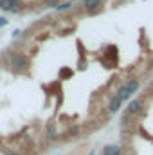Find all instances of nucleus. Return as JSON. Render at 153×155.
Returning a JSON list of instances; mask_svg holds the SVG:
<instances>
[{
    "mask_svg": "<svg viewBox=\"0 0 153 155\" xmlns=\"http://www.w3.org/2000/svg\"><path fill=\"white\" fill-rule=\"evenodd\" d=\"M88 155H96V152H94V150H92V152H90V153H88Z\"/></svg>",
    "mask_w": 153,
    "mask_h": 155,
    "instance_id": "nucleus-14",
    "label": "nucleus"
},
{
    "mask_svg": "<svg viewBox=\"0 0 153 155\" xmlns=\"http://www.w3.org/2000/svg\"><path fill=\"white\" fill-rule=\"evenodd\" d=\"M72 7V2H60V5L56 7L58 11H67V9H70Z\"/></svg>",
    "mask_w": 153,
    "mask_h": 155,
    "instance_id": "nucleus-8",
    "label": "nucleus"
},
{
    "mask_svg": "<svg viewBox=\"0 0 153 155\" xmlns=\"http://www.w3.org/2000/svg\"><path fill=\"white\" fill-rule=\"evenodd\" d=\"M7 24H9V20H7V18H4V16H0V27H5Z\"/></svg>",
    "mask_w": 153,
    "mask_h": 155,
    "instance_id": "nucleus-11",
    "label": "nucleus"
},
{
    "mask_svg": "<svg viewBox=\"0 0 153 155\" xmlns=\"http://www.w3.org/2000/svg\"><path fill=\"white\" fill-rule=\"evenodd\" d=\"M137 90H139V79H137V78H130V79H126V81L122 83V87L117 90V96H119L122 101H128Z\"/></svg>",
    "mask_w": 153,
    "mask_h": 155,
    "instance_id": "nucleus-1",
    "label": "nucleus"
},
{
    "mask_svg": "<svg viewBox=\"0 0 153 155\" xmlns=\"http://www.w3.org/2000/svg\"><path fill=\"white\" fill-rule=\"evenodd\" d=\"M83 7H85V11L94 15L101 9V0H83Z\"/></svg>",
    "mask_w": 153,
    "mask_h": 155,
    "instance_id": "nucleus-6",
    "label": "nucleus"
},
{
    "mask_svg": "<svg viewBox=\"0 0 153 155\" xmlns=\"http://www.w3.org/2000/svg\"><path fill=\"white\" fill-rule=\"evenodd\" d=\"M5 155H20V153H16V152H11V150H9V152H5Z\"/></svg>",
    "mask_w": 153,
    "mask_h": 155,
    "instance_id": "nucleus-13",
    "label": "nucleus"
},
{
    "mask_svg": "<svg viewBox=\"0 0 153 155\" xmlns=\"http://www.w3.org/2000/svg\"><path fill=\"white\" fill-rule=\"evenodd\" d=\"M20 36V29H16V31H13V38H18Z\"/></svg>",
    "mask_w": 153,
    "mask_h": 155,
    "instance_id": "nucleus-12",
    "label": "nucleus"
},
{
    "mask_svg": "<svg viewBox=\"0 0 153 155\" xmlns=\"http://www.w3.org/2000/svg\"><path fill=\"white\" fill-rule=\"evenodd\" d=\"M142 110H144V105H142L141 99H133V101H130V105L126 107V114H130L132 117H137L139 114H142Z\"/></svg>",
    "mask_w": 153,
    "mask_h": 155,
    "instance_id": "nucleus-4",
    "label": "nucleus"
},
{
    "mask_svg": "<svg viewBox=\"0 0 153 155\" xmlns=\"http://www.w3.org/2000/svg\"><path fill=\"white\" fill-rule=\"evenodd\" d=\"M119 2H122V0H119Z\"/></svg>",
    "mask_w": 153,
    "mask_h": 155,
    "instance_id": "nucleus-15",
    "label": "nucleus"
},
{
    "mask_svg": "<svg viewBox=\"0 0 153 155\" xmlns=\"http://www.w3.org/2000/svg\"><path fill=\"white\" fill-rule=\"evenodd\" d=\"M45 5H47V7H54V9H56V7L60 5V0H45Z\"/></svg>",
    "mask_w": 153,
    "mask_h": 155,
    "instance_id": "nucleus-9",
    "label": "nucleus"
},
{
    "mask_svg": "<svg viewBox=\"0 0 153 155\" xmlns=\"http://www.w3.org/2000/svg\"><path fill=\"white\" fill-rule=\"evenodd\" d=\"M47 137H49L50 141H54L58 135H56V132H54V130H50V128H49V132H47Z\"/></svg>",
    "mask_w": 153,
    "mask_h": 155,
    "instance_id": "nucleus-10",
    "label": "nucleus"
},
{
    "mask_svg": "<svg viewBox=\"0 0 153 155\" xmlns=\"http://www.w3.org/2000/svg\"><path fill=\"white\" fill-rule=\"evenodd\" d=\"M9 63H11L13 69H16V71H24V69L29 67V60H27L22 52H15V54H11Z\"/></svg>",
    "mask_w": 153,
    "mask_h": 155,
    "instance_id": "nucleus-2",
    "label": "nucleus"
},
{
    "mask_svg": "<svg viewBox=\"0 0 153 155\" xmlns=\"http://www.w3.org/2000/svg\"><path fill=\"white\" fill-rule=\"evenodd\" d=\"M121 107H122V99L115 94V96L110 97V101H108V107H106V108H108V112H110V114H115V112H119V110H121Z\"/></svg>",
    "mask_w": 153,
    "mask_h": 155,
    "instance_id": "nucleus-5",
    "label": "nucleus"
},
{
    "mask_svg": "<svg viewBox=\"0 0 153 155\" xmlns=\"http://www.w3.org/2000/svg\"><path fill=\"white\" fill-rule=\"evenodd\" d=\"M0 9L5 13H20L22 11V2L20 0H0Z\"/></svg>",
    "mask_w": 153,
    "mask_h": 155,
    "instance_id": "nucleus-3",
    "label": "nucleus"
},
{
    "mask_svg": "<svg viewBox=\"0 0 153 155\" xmlns=\"http://www.w3.org/2000/svg\"><path fill=\"white\" fill-rule=\"evenodd\" d=\"M103 155H122V148L119 144H106L103 148Z\"/></svg>",
    "mask_w": 153,
    "mask_h": 155,
    "instance_id": "nucleus-7",
    "label": "nucleus"
}]
</instances>
